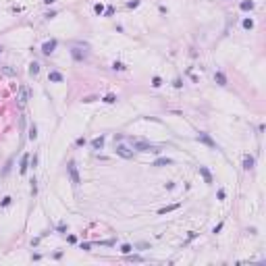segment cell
Listing matches in <instances>:
<instances>
[{
  "instance_id": "34",
  "label": "cell",
  "mask_w": 266,
  "mask_h": 266,
  "mask_svg": "<svg viewBox=\"0 0 266 266\" xmlns=\"http://www.w3.org/2000/svg\"><path fill=\"white\" fill-rule=\"evenodd\" d=\"M198 237V233L195 231H189V235H187V241H191V239H195Z\"/></svg>"
},
{
  "instance_id": "3",
  "label": "cell",
  "mask_w": 266,
  "mask_h": 266,
  "mask_svg": "<svg viewBox=\"0 0 266 266\" xmlns=\"http://www.w3.org/2000/svg\"><path fill=\"white\" fill-rule=\"evenodd\" d=\"M71 56H73V60H77V62H83V60H85V58L89 56L88 46H73V48H71Z\"/></svg>"
},
{
  "instance_id": "19",
  "label": "cell",
  "mask_w": 266,
  "mask_h": 266,
  "mask_svg": "<svg viewBox=\"0 0 266 266\" xmlns=\"http://www.w3.org/2000/svg\"><path fill=\"white\" fill-rule=\"evenodd\" d=\"M27 137H29L31 141H33V139H38V127H36L33 123L29 125V135H27Z\"/></svg>"
},
{
  "instance_id": "4",
  "label": "cell",
  "mask_w": 266,
  "mask_h": 266,
  "mask_svg": "<svg viewBox=\"0 0 266 266\" xmlns=\"http://www.w3.org/2000/svg\"><path fill=\"white\" fill-rule=\"evenodd\" d=\"M195 139L200 141V143H204V146H208V148H212V150H218V143L208 135L206 131H198V135H195Z\"/></svg>"
},
{
  "instance_id": "37",
  "label": "cell",
  "mask_w": 266,
  "mask_h": 266,
  "mask_svg": "<svg viewBox=\"0 0 266 266\" xmlns=\"http://www.w3.org/2000/svg\"><path fill=\"white\" fill-rule=\"evenodd\" d=\"M224 195H227V193H224V189H218V193H216V198H218V200H224Z\"/></svg>"
},
{
  "instance_id": "36",
  "label": "cell",
  "mask_w": 266,
  "mask_h": 266,
  "mask_svg": "<svg viewBox=\"0 0 266 266\" xmlns=\"http://www.w3.org/2000/svg\"><path fill=\"white\" fill-rule=\"evenodd\" d=\"M81 250H83V252H89V250H91V243H81Z\"/></svg>"
},
{
  "instance_id": "31",
  "label": "cell",
  "mask_w": 266,
  "mask_h": 266,
  "mask_svg": "<svg viewBox=\"0 0 266 266\" xmlns=\"http://www.w3.org/2000/svg\"><path fill=\"white\" fill-rule=\"evenodd\" d=\"M10 166H13V158L6 162V166H4V171H2V175H8V171H10Z\"/></svg>"
},
{
  "instance_id": "21",
  "label": "cell",
  "mask_w": 266,
  "mask_h": 266,
  "mask_svg": "<svg viewBox=\"0 0 266 266\" xmlns=\"http://www.w3.org/2000/svg\"><path fill=\"white\" fill-rule=\"evenodd\" d=\"M112 69H114V71H127V65H123L121 60H114V62H112Z\"/></svg>"
},
{
  "instance_id": "18",
  "label": "cell",
  "mask_w": 266,
  "mask_h": 266,
  "mask_svg": "<svg viewBox=\"0 0 266 266\" xmlns=\"http://www.w3.org/2000/svg\"><path fill=\"white\" fill-rule=\"evenodd\" d=\"M177 208H181V204H171V206H166V208H160V210H158V214L162 216V214H166V212H173V210H177Z\"/></svg>"
},
{
  "instance_id": "7",
  "label": "cell",
  "mask_w": 266,
  "mask_h": 266,
  "mask_svg": "<svg viewBox=\"0 0 266 266\" xmlns=\"http://www.w3.org/2000/svg\"><path fill=\"white\" fill-rule=\"evenodd\" d=\"M56 46H58L56 40H48V42H44V44H42V54H44V56H50V54L56 50Z\"/></svg>"
},
{
  "instance_id": "11",
  "label": "cell",
  "mask_w": 266,
  "mask_h": 266,
  "mask_svg": "<svg viewBox=\"0 0 266 266\" xmlns=\"http://www.w3.org/2000/svg\"><path fill=\"white\" fill-rule=\"evenodd\" d=\"M104 141H106V137H104V135L94 137V139H91V150H102V148H104Z\"/></svg>"
},
{
  "instance_id": "17",
  "label": "cell",
  "mask_w": 266,
  "mask_h": 266,
  "mask_svg": "<svg viewBox=\"0 0 266 266\" xmlns=\"http://www.w3.org/2000/svg\"><path fill=\"white\" fill-rule=\"evenodd\" d=\"M166 164H173V160H171V158H164V156L152 162V166H166Z\"/></svg>"
},
{
  "instance_id": "29",
  "label": "cell",
  "mask_w": 266,
  "mask_h": 266,
  "mask_svg": "<svg viewBox=\"0 0 266 266\" xmlns=\"http://www.w3.org/2000/svg\"><path fill=\"white\" fill-rule=\"evenodd\" d=\"M85 143H88V139H85V137H77V141H75V146H77V148H81V146H85Z\"/></svg>"
},
{
  "instance_id": "44",
  "label": "cell",
  "mask_w": 266,
  "mask_h": 266,
  "mask_svg": "<svg viewBox=\"0 0 266 266\" xmlns=\"http://www.w3.org/2000/svg\"><path fill=\"white\" fill-rule=\"evenodd\" d=\"M2 50H4V48H2V46H0V54H2Z\"/></svg>"
},
{
  "instance_id": "39",
  "label": "cell",
  "mask_w": 266,
  "mask_h": 266,
  "mask_svg": "<svg viewBox=\"0 0 266 266\" xmlns=\"http://www.w3.org/2000/svg\"><path fill=\"white\" fill-rule=\"evenodd\" d=\"M67 241H69V243H77V237H75V235H69Z\"/></svg>"
},
{
  "instance_id": "12",
  "label": "cell",
  "mask_w": 266,
  "mask_h": 266,
  "mask_svg": "<svg viewBox=\"0 0 266 266\" xmlns=\"http://www.w3.org/2000/svg\"><path fill=\"white\" fill-rule=\"evenodd\" d=\"M27 169H29V154H23V158H21V162H19V173L25 175Z\"/></svg>"
},
{
  "instance_id": "35",
  "label": "cell",
  "mask_w": 266,
  "mask_h": 266,
  "mask_svg": "<svg viewBox=\"0 0 266 266\" xmlns=\"http://www.w3.org/2000/svg\"><path fill=\"white\" fill-rule=\"evenodd\" d=\"M221 231H222V222H218V224L212 229V233H221Z\"/></svg>"
},
{
  "instance_id": "1",
  "label": "cell",
  "mask_w": 266,
  "mask_h": 266,
  "mask_svg": "<svg viewBox=\"0 0 266 266\" xmlns=\"http://www.w3.org/2000/svg\"><path fill=\"white\" fill-rule=\"evenodd\" d=\"M131 148L137 152H143V154H160V146H154L150 141H143V139H131Z\"/></svg>"
},
{
  "instance_id": "38",
  "label": "cell",
  "mask_w": 266,
  "mask_h": 266,
  "mask_svg": "<svg viewBox=\"0 0 266 266\" xmlns=\"http://www.w3.org/2000/svg\"><path fill=\"white\" fill-rule=\"evenodd\" d=\"M2 71H4L6 75H15V71H13V69H8V67H2Z\"/></svg>"
},
{
  "instance_id": "6",
  "label": "cell",
  "mask_w": 266,
  "mask_h": 266,
  "mask_svg": "<svg viewBox=\"0 0 266 266\" xmlns=\"http://www.w3.org/2000/svg\"><path fill=\"white\" fill-rule=\"evenodd\" d=\"M114 150H117V154H119L121 158H127V160L133 158V150H129V146H125V143H119Z\"/></svg>"
},
{
  "instance_id": "24",
  "label": "cell",
  "mask_w": 266,
  "mask_h": 266,
  "mask_svg": "<svg viewBox=\"0 0 266 266\" xmlns=\"http://www.w3.org/2000/svg\"><path fill=\"white\" fill-rule=\"evenodd\" d=\"M121 252H123L125 256H127V254H131V252H133V245H131V243H123V245H121Z\"/></svg>"
},
{
  "instance_id": "26",
  "label": "cell",
  "mask_w": 266,
  "mask_h": 266,
  "mask_svg": "<svg viewBox=\"0 0 266 266\" xmlns=\"http://www.w3.org/2000/svg\"><path fill=\"white\" fill-rule=\"evenodd\" d=\"M127 260H129V262H143V258H141V256H137V254H133V256L127 254Z\"/></svg>"
},
{
  "instance_id": "33",
  "label": "cell",
  "mask_w": 266,
  "mask_h": 266,
  "mask_svg": "<svg viewBox=\"0 0 266 266\" xmlns=\"http://www.w3.org/2000/svg\"><path fill=\"white\" fill-rule=\"evenodd\" d=\"M38 193V185H36V179H31V195Z\"/></svg>"
},
{
  "instance_id": "15",
  "label": "cell",
  "mask_w": 266,
  "mask_h": 266,
  "mask_svg": "<svg viewBox=\"0 0 266 266\" xmlns=\"http://www.w3.org/2000/svg\"><path fill=\"white\" fill-rule=\"evenodd\" d=\"M38 73H40V62H38V60H31V62H29V75L36 77Z\"/></svg>"
},
{
  "instance_id": "30",
  "label": "cell",
  "mask_w": 266,
  "mask_h": 266,
  "mask_svg": "<svg viewBox=\"0 0 266 266\" xmlns=\"http://www.w3.org/2000/svg\"><path fill=\"white\" fill-rule=\"evenodd\" d=\"M29 164H31L33 169L38 166V154H33V156H29Z\"/></svg>"
},
{
  "instance_id": "28",
  "label": "cell",
  "mask_w": 266,
  "mask_h": 266,
  "mask_svg": "<svg viewBox=\"0 0 266 266\" xmlns=\"http://www.w3.org/2000/svg\"><path fill=\"white\" fill-rule=\"evenodd\" d=\"M104 15H106V17H112V15H114V6H106V8H104Z\"/></svg>"
},
{
  "instance_id": "2",
  "label": "cell",
  "mask_w": 266,
  "mask_h": 266,
  "mask_svg": "<svg viewBox=\"0 0 266 266\" xmlns=\"http://www.w3.org/2000/svg\"><path fill=\"white\" fill-rule=\"evenodd\" d=\"M67 173H69V179H71L73 187H79V185H81V177H79V171H77L75 160H69V162H67Z\"/></svg>"
},
{
  "instance_id": "20",
  "label": "cell",
  "mask_w": 266,
  "mask_h": 266,
  "mask_svg": "<svg viewBox=\"0 0 266 266\" xmlns=\"http://www.w3.org/2000/svg\"><path fill=\"white\" fill-rule=\"evenodd\" d=\"M102 102H104V104H114V102H117V96H114V94H106V96L102 98Z\"/></svg>"
},
{
  "instance_id": "16",
  "label": "cell",
  "mask_w": 266,
  "mask_h": 266,
  "mask_svg": "<svg viewBox=\"0 0 266 266\" xmlns=\"http://www.w3.org/2000/svg\"><path fill=\"white\" fill-rule=\"evenodd\" d=\"M254 25H256V23H254V19H250V17H245V19L241 21V27H243L245 31H250V29H254Z\"/></svg>"
},
{
  "instance_id": "5",
  "label": "cell",
  "mask_w": 266,
  "mask_h": 266,
  "mask_svg": "<svg viewBox=\"0 0 266 266\" xmlns=\"http://www.w3.org/2000/svg\"><path fill=\"white\" fill-rule=\"evenodd\" d=\"M29 94H31V91H29V88H27V85L23 83V85L19 88V98H17V102H19V106H25V102L29 100Z\"/></svg>"
},
{
  "instance_id": "41",
  "label": "cell",
  "mask_w": 266,
  "mask_h": 266,
  "mask_svg": "<svg viewBox=\"0 0 266 266\" xmlns=\"http://www.w3.org/2000/svg\"><path fill=\"white\" fill-rule=\"evenodd\" d=\"M173 85H175V88H181V85H183V81H181V79H175V81H173Z\"/></svg>"
},
{
  "instance_id": "23",
  "label": "cell",
  "mask_w": 266,
  "mask_h": 266,
  "mask_svg": "<svg viewBox=\"0 0 266 266\" xmlns=\"http://www.w3.org/2000/svg\"><path fill=\"white\" fill-rule=\"evenodd\" d=\"M104 8H106V6H104L102 2H98V4H94V13H96V15H104Z\"/></svg>"
},
{
  "instance_id": "42",
  "label": "cell",
  "mask_w": 266,
  "mask_h": 266,
  "mask_svg": "<svg viewBox=\"0 0 266 266\" xmlns=\"http://www.w3.org/2000/svg\"><path fill=\"white\" fill-rule=\"evenodd\" d=\"M52 17H56V10H50V13H46V19H52Z\"/></svg>"
},
{
  "instance_id": "40",
  "label": "cell",
  "mask_w": 266,
  "mask_h": 266,
  "mask_svg": "<svg viewBox=\"0 0 266 266\" xmlns=\"http://www.w3.org/2000/svg\"><path fill=\"white\" fill-rule=\"evenodd\" d=\"M94 100H96V96H88V98H83V102H85V104H89V102H94Z\"/></svg>"
},
{
  "instance_id": "43",
  "label": "cell",
  "mask_w": 266,
  "mask_h": 266,
  "mask_svg": "<svg viewBox=\"0 0 266 266\" xmlns=\"http://www.w3.org/2000/svg\"><path fill=\"white\" fill-rule=\"evenodd\" d=\"M46 4H54V2H56V0H44Z\"/></svg>"
},
{
  "instance_id": "10",
  "label": "cell",
  "mask_w": 266,
  "mask_h": 266,
  "mask_svg": "<svg viewBox=\"0 0 266 266\" xmlns=\"http://www.w3.org/2000/svg\"><path fill=\"white\" fill-rule=\"evenodd\" d=\"M254 164H256V158H254L252 154H245V156H243V171H252Z\"/></svg>"
},
{
  "instance_id": "25",
  "label": "cell",
  "mask_w": 266,
  "mask_h": 266,
  "mask_svg": "<svg viewBox=\"0 0 266 266\" xmlns=\"http://www.w3.org/2000/svg\"><path fill=\"white\" fill-rule=\"evenodd\" d=\"M160 85H162V79H160L158 75H154V77H152V88H160Z\"/></svg>"
},
{
  "instance_id": "14",
  "label": "cell",
  "mask_w": 266,
  "mask_h": 266,
  "mask_svg": "<svg viewBox=\"0 0 266 266\" xmlns=\"http://www.w3.org/2000/svg\"><path fill=\"white\" fill-rule=\"evenodd\" d=\"M254 6H256V2H254V0H243V2L239 4V8H241V10H245V13H247V10H254Z\"/></svg>"
},
{
  "instance_id": "13",
  "label": "cell",
  "mask_w": 266,
  "mask_h": 266,
  "mask_svg": "<svg viewBox=\"0 0 266 266\" xmlns=\"http://www.w3.org/2000/svg\"><path fill=\"white\" fill-rule=\"evenodd\" d=\"M214 81H216L218 85L224 88V85H227V75H224L222 71H216V73H214Z\"/></svg>"
},
{
  "instance_id": "27",
  "label": "cell",
  "mask_w": 266,
  "mask_h": 266,
  "mask_svg": "<svg viewBox=\"0 0 266 266\" xmlns=\"http://www.w3.org/2000/svg\"><path fill=\"white\" fill-rule=\"evenodd\" d=\"M139 2H141V0H129V2H127V8H137Z\"/></svg>"
},
{
  "instance_id": "22",
  "label": "cell",
  "mask_w": 266,
  "mask_h": 266,
  "mask_svg": "<svg viewBox=\"0 0 266 266\" xmlns=\"http://www.w3.org/2000/svg\"><path fill=\"white\" fill-rule=\"evenodd\" d=\"M10 204H13V198H10V195H4L2 202H0V208H8Z\"/></svg>"
},
{
  "instance_id": "9",
  "label": "cell",
  "mask_w": 266,
  "mask_h": 266,
  "mask_svg": "<svg viewBox=\"0 0 266 266\" xmlns=\"http://www.w3.org/2000/svg\"><path fill=\"white\" fill-rule=\"evenodd\" d=\"M48 81H50V83H62V81H65V75H62L60 71H50V73H48Z\"/></svg>"
},
{
  "instance_id": "32",
  "label": "cell",
  "mask_w": 266,
  "mask_h": 266,
  "mask_svg": "<svg viewBox=\"0 0 266 266\" xmlns=\"http://www.w3.org/2000/svg\"><path fill=\"white\" fill-rule=\"evenodd\" d=\"M56 231H58V233H67V224H65V222H58Z\"/></svg>"
},
{
  "instance_id": "8",
  "label": "cell",
  "mask_w": 266,
  "mask_h": 266,
  "mask_svg": "<svg viewBox=\"0 0 266 266\" xmlns=\"http://www.w3.org/2000/svg\"><path fill=\"white\" fill-rule=\"evenodd\" d=\"M198 171H200V175H202V179H204V183H208V185H212V183H214V179H212V173L208 171V166L200 164V166H198Z\"/></svg>"
}]
</instances>
